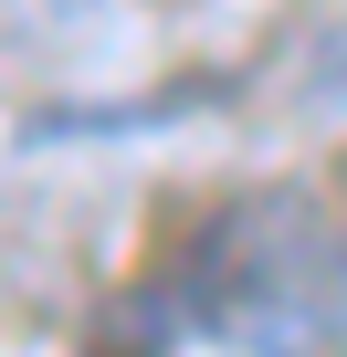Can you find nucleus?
Here are the masks:
<instances>
[{
	"instance_id": "1",
	"label": "nucleus",
	"mask_w": 347,
	"mask_h": 357,
	"mask_svg": "<svg viewBox=\"0 0 347 357\" xmlns=\"http://www.w3.org/2000/svg\"><path fill=\"white\" fill-rule=\"evenodd\" d=\"M232 252H242V273L211 294V315H221L232 347H253V357L347 347V294H326L337 263H326L284 211H242V221H232Z\"/></svg>"
},
{
	"instance_id": "2",
	"label": "nucleus",
	"mask_w": 347,
	"mask_h": 357,
	"mask_svg": "<svg viewBox=\"0 0 347 357\" xmlns=\"http://www.w3.org/2000/svg\"><path fill=\"white\" fill-rule=\"evenodd\" d=\"M305 105H347V22L305 53Z\"/></svg>"
}]
</instances>
